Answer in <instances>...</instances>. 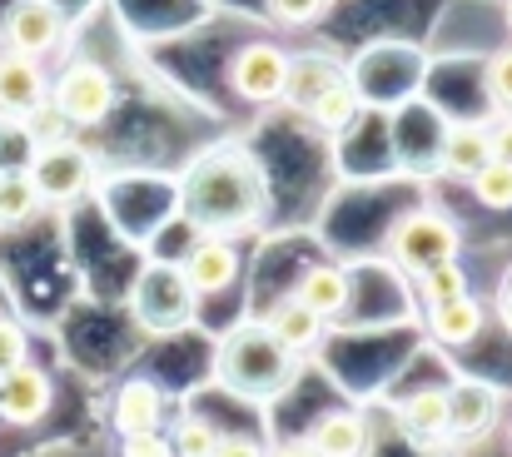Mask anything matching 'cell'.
I'll return each mask as SVG.
<instances>
[{"label":"cell","mask_w":512,"mask_h":457,"mask_svg":"<svg viewBox=\"0 0 512 457\" xmlns=\"http://www.w3.org/2000/svg\"><path fill=\"white\" fill-rule=\"evenodd\" d=\"M488 145H493V159H508L512 164V115H498L488 125Z\"/></svg>","instance_id":"33"},{"label":"cell","mask_w":512,"mask_h":457,"mask_svg":"<svg viewBox=\"0 0 512 457\" xmlns=\"http://www.w3.org/2000/svg\"><path fill=\"white\" fill-rule=\"evenodd\" d=\"M30 154H35V145H30L25 125L0 115V169H30Z\"/></svg>","instance_id":"28"},{"label":"cell","mask_w":512,"mask_h":457,"mask_svg":"<svg viewBox=\"0 0 512 457\" xmlns=\"http://www.w3.org/2000/svg\"><path fill=\"white\" fill-rule=\"evenodd\" d=\"M468 189H473V199H478L483 209L508 214L512 209V164L508 159H488V164L468 179Z\"/></svg>","instance_id":"23"},{"label":"cell","mask_w":512,"mask_h":457,"mask_svg":"<svg viewBox=\"0 0 512 457\" xmlns=\"http://www.w3.org/2000/svg\"><path fill=\"white\" fill-rule=\"evenodd\" d=\"M289 70L294 55L274 40H249L229 55V90L244 105H279L289 95Z\"/></svg>","instance_id":"6"},{"label":"cell","mask_w":512,"mask_h":457,"mask_svg":"<svg viewBox=\"0 0 512 457\" xmlns=\"http://www.w3.org/2000/svg\"><path fill=\"white\" fill-rule=\"evenodd\" d=\"M269 5V15L279 20V25H314L334 0H264Z\"/></svg>","instance_id":"29"},{"label":"cell","mask_w":512,"mask_h":457,"mask_svg":"<svg viewBox=\"0 0 512 457\" xmlns=\"http://www.w3.org/2000/svg\"><path fill=\"white\" fill-rule=\"evenodd\" d=\"M483 100L493 115H512V45L493 50V60L483 65Z\"/></svg>","instance_id":"24"},{"label":"cell","mask_w":512,"mask_h":457,"mask_svg":"<svg viewBox=\"0 0 512 457\" xmlns=\"http://www.w3.org/2000/svg\"><path fill=\"white\" fill-rule=\"evenodd\" d=\"M170 443H174V457H214L219 428H214L209 418H199V413H184L179 428L170 433Z\"/></svg>","instance_id":"25"},{"label":"cell","mask_w":512,"mask_h":457,"mask_svg":"<svg viewBox=\"0 0 512 457\" xmlns=\"http://www.w3.org/2000/svg\"><path fill=\"white\" fill-rule=\"evenodd\" d=\"M40 100H50V80H45L40 60L0 50V115L5 120H25Z\"/></svg>","instance_id":"14"},{"label":"cell","mask_w":512,"mask_h":457,"mask_svg":"<svg viewBox=\"0 0 512 457\" xmlns=\"http://www.w3.org/2000/svg\"><path fill=\"white\" fill-rule=\"evenodd\" d=\"M398 433L418 453H443L453 443L448 433V388H418L398 403Z\"/></svg>","instance_id":"10"},{"label":"cell","mask_w":512,"mask_h":457,"mask_svg":"<svg viewBox=\"0 0 512 457\" xmlns=\"http://www.w3.org/2000/svg\"><path fill=\"white\" fill-rule=\"evenodd\" d=\"M493 159V145H488V125L478 120H453L443 130V145H438V169L458 184H468L483 164Z\"/></svg>","instance_id":"15"},{"label":"cell","mask_w":512,"mask_h":457,"mask_svg":"<svg viewBox=\"0 0 512 457\" xmlns=\"http://www.w3.org/2000/svg\"><path fill=\"white\" fill-rule=\"evenodd\" d=\"M184 279H189V289L199 294V299H214V294H224L234 279H239V249H234V239H214V234H199V244L184 254Z\"/></svg>","instance_id":"12"},{"label":"cell","mask_w":512,"mask_h":457,"mask_svg":"<svg viewBox=\"0 0 512 457\" xmlns=\"http://www.w3.org/2000/svg\"><path fill=\"white\" fill-rule=\"evenodd\" d=\"M165 388L155 378H130L120 393H115V408H110V423L120 438H140V433H160L165 428Z\"/></svg>","instance_id":"13"},{"label":"cell","mask_w":512,"mask_h":457,"mask_svg":"<svg viewBox=\"0 0 512 457\" xmlns=\"http://www.w3.org/2000/svg\"><path fill=\"white\" fill-rule=\"evenodd\" d=\"M120 457H174L170 433H140V438H120Z\"/></svg>","instance_id":"31"},{"label":"cell","mask_w":512,"mask_h":457,"mask_svg":"<svg viewBox=\"0 0 512 457\" xmlns=\"http://www.w3.org/2000/svg\"><path fill=\"white\" fill-rule=\"evenodd\" d=\"M304 443L319 457H368L373 433H368V418H363L358 408H334V413H324V418L309 428Z\"/></svg>","instance_id":"16"},{"label":"cell","mask_w":512,"mask_h":457,"mask_svg":"<svg viewBox=\"0 0 512 457\" xmlns=\"http://www.w3.org/2000/svg\"><path fill=\"white\" fill-rule=\"evenodd\" d=\"M508 25H512V0H508Z\"/></svg>","instance_id":"36"},{"label":"cell","mask_w":512,"mask_h":457,"mask_svg":"<svg viewBox=\"0 0 512 457\" xmlns=\"http://www.w3.org/2000/svg\"><path fill=\"white\" fill-rule=\"evenodd\" d=\"M214 457H269V453H264V443H259V438H249V433H219Z\"/></svg>","instance_id":"32"},{"label":"cell","mask_w":512,"mask_h":457,"mask_svg":"<svg viewBox=\"0 0 512 457\" xmlns=\"http://www.w3.org/2000/svg\"><path fill=\"white\" fill-rule=\"evenodd\" d=\"M20 125H25V135H30V145H35V150H40V145H55V140H70V135H75V125H70V120L55 110V100H40V105H35V110H30Z\"/></svg>","instance_id":"27"},{"label":"cell","mask_w":512,"mask_h":457,"mask_svg":"<svg viewBox=\"0 0 512 457\" xmlns=\"http://www.w3.org/2000/svg\"><path fill=\"white\" fill-rule=\"evenodd\" d=\"M343 75L348 70H343L339 60H329V55H299L294 70H289V95L284 100H294L299 110H309V100H319L329 85H339Z\"/></svg>","instance_id":"20"},{"label":"cell","mask_w":512,"mask_h":457,"mask_svg":"<svg viewBox=\"0 0 512 457\" xmlns=\"http://www.w3.org/2000/svg\"><path fill=\"white\" fill-rule=\"evenodd\" d=\"M45 209L40 189L30 184L25 169H0V229H20Z\"/></svg>","instance_id":"21"},{"label":"cell","mask_w":512,"mask_h":457,"mask_svg":"<svg viewBox=\"0 0 512 457\" xmlns=\"http://www.w3.org/2000/svg\"><path fill=\"white\" fill-rule=\"evenodd\" d=\"M25 358H30V338H25V328H20L15 318L0 313V373L20 368Z\"/></svg>","instance_id":"30"},{"label":"cell","mask_w":512,"mask_h":457,"mask_svg":"<svg viewBox=\"0 0 512 457\" xmlns=\"http://www.w3.org/2000/svg\"><path fill=\"white\" fill-rule=\"evenodd\" d=\"M498 299H503V313H508V318H512V274H508V279H503V294H498Z\"/></svg>","instance_id":"35"},{"label":"cell","mask_w":512,"mask_h":457,"mask_svg":"<svg viewBox=\"0 0 512 457\" xmlns=\"http://www.w3.org/2000/svg\"><path fill=\"white\" fill-rule=\"evenodd\" d=\"M199 313V294L189 289L184 269L170 259H150L135 284H130V318L150 333V338H174L194 323Z\"/></svg>","instance_id":"3"},{"label":"cell","mask_w":512,"mask_h":457,"mask_svg":"<svg viewBox=\"0 0 512 457\" xmlns=\"http://www.w3.org/2000/svg\"><path fill=\"white\" fill-rule=\"evenodd\" d=\"M319 130H348V120L358 115V90L348 85V75H343L339 85H329L319 100H309V110H304Z\"/></svg>","instance_id":"22"},{"label":"cell","mask_w":512,"mask_h":457,"mask_svg":"<svg viewBox=\"0 0 512 457\" xmlns=\"http://www.w3.org/2000/svg\"><path fill=\"white\" fill-rule=\"evenodd\" d=\"M269 457H319L309 443H289V448H279V453H269Z\"/></svg>","instance_id":"34"},{"label":"cell","mask_w":512,"mask_h":457,"mask_svg":"<svg viewBox=\"0 0 512 457\" xmlns=\"http://www.w3.org/2000/svg\"><path fill=\"white\" fill-rule=\"evenodd\" d=\"M30 184L40 189V199L45 204H70V199H80L85 189H90V179H95V154L90 145H80L75 135L70 140H55V145H40V150L30 154Z\"/></svg>","instance_id":"7"},{"label":"cell","mask_w":512,"mask_h":457,"mask_svg":"<svg viewBox=\"0 0 512 457\" xmlns=\"http://www.w3.org/2000/svg\"><path fill=\"white\" fill-rule=\"evenodd\" d=\"M294 299L309 304L319 318H334V313H343V304H348V279H343V269H334V264H314V269L299 274Z\"/></svg>","instance_id":"19"},{"label":"cell","mask_w":512,"mask_h":457,"mask_svg":"<svg viewBox=\"0 0 512 457\" xmlns=\"http://www.w3.org/2000/svg\"><path fill=\"white\" fill-rule=\"evenodd\" d=\"M264 323H269V333H274L289 353H299V358H304L309 348H319V343H324V323H329V318H319L309 304H299L294 294H284L279 304L264 313Z\"/></svg>","instance_id":"17"},{"label":"cell","mask_w":512,"mask_h":457,"mask_svg":"<svg viewBox=\"0 0 512 457\" xmlns=\"http://www.w3.org/2000/svg\"><path fill=\"white\" fill-rule=\"evenodd\" d=\"M483 333V304L473 294H458L448 304H428V338L443 348H468Z\"/></svg>","instance_id":"18"},{"label":"cell","mask_w":512,"mask_h":457,"mask_svg":"<svg viewBox=\"0 0 512 457\" xmlns=\"http://www.w3.org/2000/svg\"><path fill=\"white\" fill-rule=\"evenodd\" d=\"M294 378H299V353H289L264 318L229 328L214 348V383L244 403H274L294 388Z\"/></svg>","instance_id":"2"},{"label":"cell","mask_w":512,"mask_h":457,"mask_svg":"<svg viewBox=\"0 0 512 457\" xmlns=\"http://www.w3.org/2000/svg\"><path fill=\"white\" fill-rule=\"evenodd\" d=\"M0 40L5 50L15 55H30V60H45L50 50H60L65 40V10L55 0H15L0 20Z\"/></svg>","instance_id":"8"},{"label":"cell","mask_w":512,"mask_h":457,"mask_svg":"<svg viewBox=\"0 0 512 457\" xmlns=\"http://www.w3.org/2000/svg\"><path fill=\"white\" fill-rule=\"evenodd\" d=\"M498 423V388L483 378H458L448 388V433L453 443H478Z\"/></svg>","instance_id":"11"},{"label":"cell","mask_w":512,"mask_h":457,"mask_svg":"<svg viewBox=\"0 0 512 457\" xmlns=\"http://www.w3.org/2000/svg\"><path fill=\"white\" fill-rule=\"evenodd\" d=\"M418 294H423V304H448V299L468 294V274H463V264H458V259H448V264H438V269L418 274Z\"/></svg>","instance_id":"26"},{"label":"cell","mask_w":512,"mask_h":457,"mask_svg":"<svg viewBox=\"0 0 512 457\" xmlns=\"http://www.w3.org/2000/svg\"><path fill=\"white\" fill-rule=\"evenodd\" d=\"M50 403H55L50 373L35 368L30 358H25L20 368L0 373V423H10V428H30V423H40V418L50 413Z\"/></svg>","instance_id":"9"},{"label":"cell","mask_w":512,"mask_h":457,"mask_svg":"<svg viewBox=\"0 0 512 457\" xmlns=\"http://www.w3.org/2000/svg\"><path fill=\"white\" fill-rule=\"evenodd\" d=\"M388 249H393L398 269H408V274L418 279V274H428V269L458 259L463 234H458V224H453L443 209H413V214H403V219L393 224Z\"/></svg>","instance_id":"4"},{"label":"cell","mask_w":512,"mask_h":457,"mask_svg":"<svg viewBox=\"0 0 512 457\" xmlns=\"http://www.w3.org/2000/svg\"><path fill=\"white\" fill-rule=\"evenodd\" d=\"M264 199V169L239 140L209 145L179 174V214L214 239L249 234L264 219Z\"/></svg>","instance_id":"1"},{"label":"cell","mask_w":512,"mask_h":457,"mask_svg":"<svg viewBox=\"0 0 512 457\" xmlns=\"http://www.w3.org/2000/svg\"><path fill=\"white\" fill-rule=\"evenodd\" d=\"M50 100H55V110H60L75 130H95V125L110 120L120 90H115V75H110L100 60H70V65L55 75Z\"/></svg>","instance_id":"5"}]
</instances>
